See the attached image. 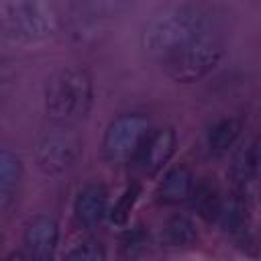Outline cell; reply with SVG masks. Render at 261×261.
I'll return each instance as SVG.
<instances>
[{"label": "cell", "mask_w": 261, "mask_h": 261, "mask_svg": "<svg viewBox=\"0 0 261 261\" xmlns=\"http://www.w3.org/2000/svg\"><path fill=\"white\" fill-rule=\"evenodd\" d=\"M210 31L208 14L198 6H171L155 14L141 31V49L157 59L167 61Z\"/></svg>", "instance_id": "cell-1"}, {"label": "cell", "mask_w": 261, "mask_h": 261, "mask_svg": "<svg viewBox=\"0 0 261 261\" xmlns=\"http://www.w3.org/2000/svg\"><path fill=\"white\" fill-rule=\"evenodd\" d=\"M92 75L82 67H63L47 80L45 110L55 122L69 124L82 120L92 108Z\"/></svg>", "instance_id": "cell-2"}, {"label": "cell", "mask_w": 261, "mask_h": 261, "mask_svg": "<svg viewBox=\"0 0 261 261\" xmlns=\"http://www.w3.org/2000/svg\"><path fill=\"white\" fill-rule=\"evenodd\" d=\"M59 31V12L49 2L0 0V35L20 43L47 41Z\"/></svg>", "instance_id": "cell-3"}, {"label": "cell", "mask_w": 261, "mask_h": 261, "mask_svg": "<svg viewBox=\"0 0 261 261\" xmlns=\"http://www.w3.org/2000/svg\"><path fill=\"white\" fill-rule=\"evenodd\" d=\"M151 133L149 118L141 112H126L110 120L102 139V155L112 165H124L137 159L145 139Z\"/></svg>", "instance_id": "cell-4"}, {"label": "cell", "mask_w": 261, "mask_h": 261, "mask_svg": "<svg viewBox=\"0 0 261 261\" xmlns=\"http://www.w3.org/2000/svg\"><path fill=\"white\" fill-rule=\"evenodd\" d=\"M222 57V43L214 33H208L206 37L198 39L171 59L163 61L165 73L179 84L198 82L206 73H210Z\"/></svg>", "instance_id": "cell-5"}, {"label": "cell", "mask_w": 261, "mask_h": 261, "mask_svg": "<svg viewBox=\"0 0 261 261\" xmlns=\"http://www.w3.org/2000/svg\"><path fill=\"white\" fill-rule=\"evenodd\" d=\"M82 155V141L69 130L45 135L35 147V161L41 171L55 175L69 169Z\"/></svg>", "instance_id": "cell-6"}, {"label": "cell", "mask_w": 261, "mask_h": 261, "mask_svg": "<svg viewBox=\"0 0 261 261\" xmlns=\"http://www.w3.org/2000/svg\"><path fill=\"white\" fill-rule=\"evenodd\" d=\"M59 241V224L53 216L39 214L27 222L24 228V257L27 261H53Z\"/></svg>", "instance_id": "cell-7"}, {"label": "cell", "mask_w": 261, "mask_h": 261, "mask_svg": "<svg viewBox=\"0 0 261 261\" xmlns=\"http://www.w3.org/2000/svg\"><path fill=\"white\" fill-rule=\"evenodd\" d=\"M173 153H175L173 128H157V130H151L149 137L145 139L137 155V161L147 175H155L169 163Z\"/></svg>", "instance_id": "cell-8"}, {"label": "cell", "mask_w": 261, "mask_h": 261, "mask_svg": "<svg viewBox=\"0 0 261 261\" xmlns=\"http://www.w3.org/2000/svg\"><path fill=\"white\" fill-rule=\"evenodd\" d=\"M108 212V192L102 184L84 186L73 202L75 222L84 228H96Z\"/></svg>", "instance_id": "cell-9"}, {"label": "cell", "mask_w": 261, "mask_h": 261, "mask_svg": "<svg viewBox=\"0 0 261 261\" xmlns=\"http://www.w3.org/2000/svg\"><path fill=\"white\" fill-rule=\"evenodd\" d=\"M22 184V161L10 149H0V212L14 206Z\"/></svg>", "instance_id": "cell-10"}, {"label": "cell", "mask_w": 261, "mask_h": 261, "mask_svg": "<svg viewBox=\"0 0 261 261\" xmlns=\"http://www.w3.org/2000/svg\"><path fill=\"white\" fill-rule=\"evenodd\" d=\"M192 188H194L192 171L186 165H177V167H171L163 175V179L157 188V198L163 204H179L190 198Z\"/></svg>", "instance_id": "cell-11"}, {"label": "cell", "mask_w": 261, "mask_h": 261, "mask_svg": "<svg viewBox=\"0 0 261 261\" xmlns=\"http://www.w3.org/2000/svg\"><path fill=\"white\" fill-rule=\"evenodd\" d=\"M192 202H194V208L196 212L212 222V220H218V214H220V208H222V194H220V188L216 186V181H212L210 177H204L200 179L198 184H194L192 188Z\"/></svg>", "instance_id": "cell-12"}, {"label": "cell", "mask_w": 261, "mask_h": 261, "mask_svg": "<svg viewBox=\"0 0 261 261\" xmlns=\"http://www.w3.org/2000/svg\"><path fill=\"white\" fill-rule=\"evenodd\" d=\"M257 169H259V147H257V141H253L251 145L243 147L237 153L232 167H230V177L239 186L241 194H245L247 188L255 181Z\"/></svg>", "instance_id": "cell-13"}, {"label": "cell", "mask_w": 261, "mask_h": 261, "mask_svg": "<svg viewBox=\"0 0 261 261\" xmlns=\"http://www.w3.org/2000/svg\"><path fill=\"white\" fill-rule=\"evenodd\" d=\"M198 239V228L192 218L184 214H175L167 218L161 226V243L165 247L177 249V247H188Z\"/></svg>", "instance_id": "cell-14"}, {"label": "cell", "mask_w": 261, "mask_h": 261, "mask_svg": "<svg viewBox=\"0 0 261 261\" xmlns=\"http://www.w3.org/2000/svg\"><path fill=\"white\" fill-rule=\"evenodd\" d=\"M239 135H241V120L239 118L228 116V118L218 120L208 130V139H206L208 151L212 155H224L237 143Z\"/></svg>", "instance_id": "cell-15"}, {"label": "cell", "mask_w": 261, "mask_h": 261, "mask_svg": "<svg viewBox=\"0 0 261 261\" xmlns=\"http://www.w3.org/2000/svg\"><path fill=\"white\" fill-rule=\"evenodd\" d=\"M139 194H141V186H139L137 181L130 184V186L122 192V196L118 198V202H116L114 208L110 210V220H112L114 224H124V222L128 220V214H130V210H133V206H135Z\"/></svg>", "instance_id": "cell-16"}, {"label": "cell", "mask_w": 261, "mask_h": 261, "mask_svg": "<svg viewBox=\"0 0 261 261\" xmlns=\"http://www.w3.org/2000/svg\"><path fill=\"white\" fill-rule=\"evenodd\" d=\"M147 241H149V237H147V232H145V228H143L141 224L135 226V228H130V230H126V234H124L122 241H120L122 255H124L126 259L139 257V255L147 249Z\"/></svg>", "instance_id": "cell-17"}, {"label": "cell", "mask_w": 261, "mask_h": 261, "mask_svg": "<svg viewBox=\"0 0 261 261\" xmlns=\"http://www.w3.org/2000/svg\"><path fill=\"white\" fill-rule=\"evenodd\" d=\"M63 261H106V251L98 241H84L75 245Z\"/></svg>", "instance_id": "cell-18"}, {"label": "cell", "mask_w": 261, "mask_h": 261, "mask_svg": "<svg viewBox=\"0 0 261 261\" xmlns=\"http://www.w3.org/2000/svg\"><path fill=\"white\" fill-rule=\"evenodd\" d=\"M4 261H27V257L22 255V253H18V251H14V253H10Z\"/></svg>", "instance_id": "cell-19"}]
</instances>
